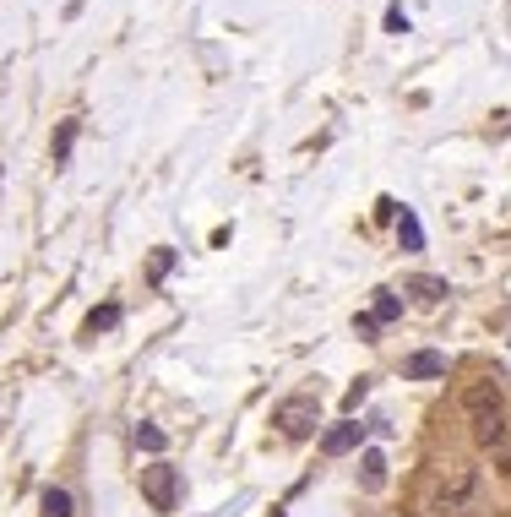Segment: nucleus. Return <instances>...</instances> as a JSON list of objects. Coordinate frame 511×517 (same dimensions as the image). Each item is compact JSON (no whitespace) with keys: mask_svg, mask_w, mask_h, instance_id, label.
<instances>
[{"mask_svg":"<svg viewBox=\"0 0 511 517\" xmlns=\"http://www.w3.org/2000/svg\"><path fill=\"white\" fill-rule=\"evenodd\" d=\"M474 496H479V469L457 463V469H447V480L436 485L430 512H436V517H457V512H468V502H474Z\"/></svg>","mask_w":511,"mask_h":517,"instance_id":"f257e3e1","label":"nucleus"},{"mask_svg":"<svg viewBox=\"0 0 511 517\" xmlns=\"http://www.w3.org/2000/svg\"><path fill=\"white\" fill-rule=\"evenodd\" d=\"M272 425H278L289 442H305V436L321 425V398H316V393H294V398H283V403L272 409Z\"/></svg>","mask_w":511,"mask_h":517,"instance_id":"f03ea898","label":"nucleus"},{"mask_svg":"<svg viewBox=\"0 0 511 517\" xmlns=\"http://www.w3.org/2000/svg\"><path fill=\"white\" fill-rule=\"evenodd\" d=\"M142 496H147L152 512H174V502H180V474H174L169 463H147V469H142Z\"/></svg>","mask_w":511,"mask_h":517,"instance_id":"7ed1b4c3","label":"nucleus"},{"mask_svg":"<svg viewBox=\"0 0 511 517\" xmlns=\"http://www.w3.org/2000/svg\"><path fill=\"white\" fill-rule=\"evenodd\" d=\"M463 409H468L474 425H479V420H496V414H501V382H490V376L474 382V387L463 393Z\"/></svg>","mask_w":511,"mask_h":517,"instance_id":"20e7f679","label":"nucleus"},{"mask_svg":"<svg viewBox=\"0 0 511 517\" xmlns=\"http://www.w3.org/2000/svg\"><path fill=\"white\" fill-rule=\"evenodd\" d=\"M403 376H408V382L447 376V354H441V349H419V354H408V360H403Z\"/></svg>","mask_w":511,"mask_h":517,"instance_id":"39448f33","label":"nucleus"},{"mask_svg":"<svg viewBox=\"0 0 511 517\" xmlns=\"http://www.w3.org/2000/svg\"><path fill=\"white\" fill-rule=\"evenodd\" d=\"M359 436H365V425L343 420V425H332V431L321 436V452H327V458H343V452H354V447H359Z\"/></svg>","mask_w":511,"mask_h":517,"instance_id":"423d86ee","label":"nucleus"},{"mask_svg":"<svg viewBox=\"0 0 511 517\" xmlns=\"http://www.w3.org/2000/svg\"><path fill=\"white\" fill-rule=\"evenodd\" d=\"M403 289H408V294H419L425 305H441V300L452 294V289H447V278H430V273H414V278H408Z\"/></svg>","mask_w":511,"mask_h":517,"instance_id":"0eeeda50","label":"nucleus"},{"mask_svg":"<svg viewBox=\"0 0 511 517\" xmlns=\"http://www.w3.org/2000/svg\"><path fill=\"white\" fill-rule=\"evenodd\" d=\"M359 485H365L370 496L387 491V458H381V452H365V458H359Z\"/></svg>","mask_w":511,"mask_h":517,"instance_id":"6e6552de","label":"nucleus"},{"mask_svg":"<svg viewBox=\"0 0 511 517\" xmlns=\"http://www.w3.org/2000/svg\"><path fill=\"white\" fill-rule=\"evenodd\" d=\"M398 245H403V251H425V229H419L414 207H403V213H398Z\"/></svg>","mask_w":511,"mask_h":517,"instance_id":"1a4fd4ad","label":"nucleus"},{"mask_svg":"<svg viewBox=\"0 0 511 517\" xmlns=\"http://www.w3.org/2000/svg\"><path fill=\"white\" fill-rule=\"evenodd\" d=\"M370 316H376V327H381V322H398V316H403V300L381 289V294H376V311H370Z\"/></svg>","mask_w":511,"mask_h":517,"instance_id":"9d476101","label":"nucleus"},{"mask_svg":"<svg viewBox=\"0 0 511 517\" xmlns=\"http://www.w3.org/2000/svg\"><path fill=\"white\" fill-rule=\"evenodd\" d=\"M136 447H142V452H152V458H158V452H163V447H169V436H163V431H158V425H136Z\"/></svg>","mask_w":511,"mask_h":517,"instance_id":"9b49d317","label":"nucleus"},{"mask_svg":"<svg viewBox=\"0 0 511 517\" xmlns=\"http://www.w3.org/2000/svg\"><path fill=\"white\" fill-rule=\"evenodd\" d=\"M474 436H479L485 447H501V442H506V425H501V414H496V420H479V425H474Z\"/></svg>","mask_w":511,"mask_h":517,"instance_id":"f8f14e48","label":"nucleus"},{"mask_svg":"<svg viewBox=\"0 0 511 517\" xmlns=\"http://www.w3.org/2000/svg\"><path fill=\"white\" fill-rule=\"evenodd\" d=\"M114 322H120V305H103V311H93V316H87V338H93V333H109Z\"/></svg>","mask_w":511,"mask_h":517,"instance_id":"ddd939ff","label":"nucleus"},{"mask_svg":"<svg viewBox=\"0 0 511 517\" xmlns=\"http://www.w3.org/2000/svg\"><path fill=\"white\" fill-rule=\"evenodd\" d=\"M44 517H71V496L65 491H44Z\"/></svg>","mask_w":511,"mask_h":517,"instance_id":"4468645a","label":"nucleus"},{"mask_svg":"<svg viewBox=\"0 0 511 517\" xmlns=\"http://www.w3.org/2000/svg\"><path fill=\"white\" fill-rule=\"evenodd\" d=\"M174 267V251H158L152 256V267H147V283H163V273Z\"/></svg>","mask_w":511,"mask_h":517,"instance_id":"2eb2a0df","label":"nucleus"},{"mask_svg":"<svg viewBox=\"0 0 511 517\" xmlns=\"http://www.w3.org/2000/svg\"><path fill=\"white\" fill-rule=\"evenodd\" d=\"M71 142H76V120H65V131H60V142H54V164H65Z\"/></svg>","mask_w":511,"mask_h":517,"instance_id":"dca6fc26","label":"nucleus"},{"mask_svg":"<svg viewBox=\"0 0 511 517\" xmlns=\"http://www.w3.org/2000/svg\"><path fill=\"white\" fill-rule=\"evenodd\" d=\"M387 33H408V11L403 5H387Z\"/></svg>","mask_w":511,"mask_h":517,"instance_id":"f3484780","label":"nucleus"},{"mask_svg":"<svg viewBox=\"0 0 511 517\" xmlns=\"http://www.w3.org/2000/svg\"><path fill=\"white\" fill-rule=\"evenodd\" d=\"M354 333L359 338H376V316H354Z\"/></svg>","mask_w":511,"mask_h":517,"instance_id":"a211bd4d","label":"nucleus"},{"mask_svg":"<svg viewBox=\"0 0 511 517\" xmlns=\"http://www.w3.org/2000/svg\"><path fill=\"white\" fill-rule=\"evenodd\" d=\"M501 469H506V474H511V452H506V458H501Z\"/></svg>","mask_w":511,"mask_h":517,"instance_id":"6ab92c4d","label":"nucleus"}]
</instances>
